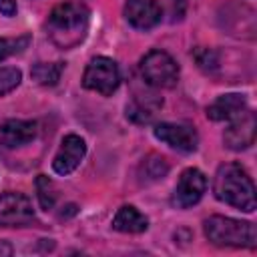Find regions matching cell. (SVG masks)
I'll use <instances>...</instances> for the list:
<instances>
[{
	"label": "cell",
	"instance_id": "obj_1",
	"mask_svg": "<svg viewBox=\"0 0 257 257\" xmlns=\"http://www.w3.org/2000/svg\"><path fill=\"white\" fill-rule=\"evenodd\" d=\"M213 193L219 201L235 209H241L245 213L255 211V185L247 171L237 163H227L217 169Z\"/></svg>",
	"mask_w": 257,
	"mask_h": 257
},
{
	"label": "cell",
	"instance_id": "obj_2",
	"mask_svg": "<svg viewBox=\"0 0 257 257\" xmlns=\"http://www.w3.org/2000/svg\"><path fill=\"white\" fill-rule=\"evenodd\" d=\"M86 24H88V8L82 4H72V2L58 4L48 16L52 38L62 48H70L78 44L86 34Z\"/></svg>",
	"mask_w": 257,
	"mask_h": 257
},
{
	"label": "cell",
	"instance_id": "obj_3",
	"mask_svg": "<svg viewBox=\"0 0 257 257\" xmlns=\"http://www.w3.org/2000/svg\"><path fill=\"white\" fill-rule=\"evenodd\" d=\"M205 235L213 245L219 247H249L257 243L255 225L249 221H239L231 217L213 215L205 221Z\"/></svg>",
	"mask_w": 257,
	"mask_h": 257
},
{
	"label": "cell",
	"instance_id": "obj_4",
	"mask_svg": "<svg viewBox=\"0 0 257 257\" xmlns=\"http://www.w3.org/2000/svg\"><path fill=\"white\" fill-rule=\"evenodd\" d=\"M141 74L147 84L157 88H171L179 78V66L171 54L163 50H151L141 60Z\"/></svg>",
	"mask_w": 257,
	"mask_h": 257
},
{
	"label": "cell",
	"instance_id": "obj_5",
	"mask_svg": "<svg viewBox=\"0 0 257 257\" xmlns=\"http://www.w3.org/2000/svg\"><path fill=\"white\" fill-rule=\"evenodd\" d=\"M118 82H120L118 66L112 58H106V56L92 58L82 74V86L88 90L100 92L102 96L112 94L116 90Z\"/></svg>",
	"mask_w": 257,
	"mask_h": 257
},
{
	"label": "cell",
	"instance_id": "obj_6",
	"mask_svg": "<svg viewBox=\"0 0 257 257\" xmlns=\"http://www.w3.org/2000/svg\"><path fill=\"white\" fill-rule=\"evenodd\" d=\"M34 219L32 203L22 193L0 195V227H22Z\"/></svg>",
	"mask_w": 257,
	"mask_h": 257
},
{
	"label": "cell",
	"instance_id": "obj_7",
	"mask_svg": "<svg viewBox=\"0 0 257 257\" xmlns=\"http://www.w3.org/2000/svg\"><path fill=\"white\" fill-rule=\"evenodd\" d=\"M205 189H207L205 175L199 169H187L179 177V183L175 187V193H173L171 203L177 209H189L195 203H199V199L203 197Z\"/></svg>",
	"mask_w": 257,
	"mask_h": 257
},
{
	"label": "cell",
	"instance_id": "obj_8",
	"mask_svg": "<svg viewBox=\"0 0 257 257\" xmlns=\"http://www.w3.org/2000/svg\"><path fill=\"white\" fill-rule=\"evenodd\" d=\"M155 137L163 141L165 145L181 151V153H193L197 151L199 145V135L191 124H181V122H159L153 128Z\"/></svg>",
	"mask_w": 257,
	"mask_h": 257
},
{
	"label": "cell",
	"instance_id": "obj_9",
	"mask_svg": "<svg viewBox=\"0 0 257 257\" xmlns=\"http://www.w3.org/2000/svg\"><path fill=\"white\" fill-rule=\"evenodd\" d=\"M86 155V143L78 135H66L52 161V169L58 175H70Z\"/></svg>",
	"mask_w": 257,
	"mask_h": 257
},
{
	"label": "cell",
	"instance_id": "obj_10",
	"mask_svg": "<svg viewBox=\"0 0 257 257\" xmlns=\"http://www.w3.org/2000/svg\"><path fill=\"white\" fill-rule=\"evenodd\" d=\"M223 141L231 151H243L251 147L255 141V114L251 110H243L237 118H233L223 135Z\"/></svg>",
	"mask_w": 257,
	"mask_h": 257
},
{
	"label": "cell",
	"instance_id": "obj_11",
	"mask_svg": "<svg viewBox=\"0 0 257 257\" xmlns=\"http://www.w3.org/2000/svg\"><path fill=\"white\" fill-rule=\"evenodd\" d=\"M124 16L135 28L149 30L161 22V6L157 0H126Z\"/></svg>",
	"mask_w": 257,
	"mask_h": 257
},
{
	"label": "cell",
	"instance_id": "obj_12",
	"mask_svg": "<svg viewBox=\"0 0 257 257\" xmlns=\"http://www.w3.org/2000/svg\"><path fill=\"white\" fill-rule=\"evenodd\" d=\"M36 133H38V124L34 120H20V118L6 120L2 124V128H0L2 143L6 147H10V149L28 145L30 141H34Z\"/></svg>",
	"mask_w": 257,
	"mask_h": 257
},
{
	"label": "cell",
	"instance_id": "obj_13",
	"mask_svg": "<svg viewBox=\"0 0 257 257\" xmlns=\"http://www.w3.org/2000/svg\"><path fill=\"white\" fill-rule=\"evenodd\" d=\"M243 110H247L245 96L237 92H229V94L219 96L213 104L207 106V116L211 120H233Z\"/></svg>",
	"mask_w": 257,
	"mask_h": 257
},
{
	"label": "cell",
	"instance_id": "obj_14",
	"mask_svg": "<svg viewBox=\"0 0 257 257\" xmlns=\"http://www.w3.org/2000/svg\"><path fill=\"white\" fill-rule=\"evenodd\" d=\"M147 227H149L147 217L139 213V209H135L133 205H122L112 219V229L120 233H143L147 231Z\"/></svg>",
	"mask_w": 257,
	"mask_h": 257
},
{
	"label": "cell",
	"instance_id": "obj_15",
	"mask_svg": "<svg viewBox=\"0 0 257 257\" xmlns=\"http://www.w3.org/2000/svg\"><path fill=\"white\" fill-rule=\"evenodd\" d=\"M163 106V100L147 94V96H135V100L126 106V116L135 122H151L155 112Z\"/></svg>",
	"mask_w": 257,
	"mask_h": 257
},
{
	"label": "cell",
	"instance_id": "obj_16",
	"mask_svg": "<svg viewBox=\"0 0 257 257\" xmlns=\"http://www.w3.org/2000/svg\"><path fill=\"white\" fill-rule=\"evenodd\" d=\"M62 68H64L62 62H38V64L32 66L30 76L42 86H52L60 80Z\"/></svg>",
	"mask_w": 257,
	"mask_h": 257
},
{
	"label": "cell",
	"instance_id": "obj_17",
	"mask_svg": "<svg viewBox=\"0 0 257 257\" xmlns=\"http://www.w3.org/2000/svg\"><path fill=\"white\" fill-rule=\"evenodd\" d=\"M169 173V163L159 155H149L141 165V175L145 181H159Z\"/></svg>",
	"mask_w": 257,
	"mask_h": 257
},
{
	"label": "cell",
	"instance_id": "obj_18",
	"mask_svg": "<svg viewBox=\"0 0 257 257\" xmlns=\"http://www.w3.org/2000/svg\"><path fill=\"white\" fill-rule=\"evenodd\" d=\"M36 193H38V203L44 211L52 209L56 203V189L52 185V181L46 175H38L36 177Z\"/></svg>",
	"mask_w": 257,
	"mask_h": 257
},
{
	"label": "cell",
	"instance_id": "obj_19",
	"mask_svg": "<svg viewBox=\"0 0 257 257\" xmlns=\"http://www.w3.org/2000/svg\"><path fill=\"white\" fill-rule=\"evenodd\" d=\"M30 42V36L24 34V36H18V38H0V60L16 54V52H22Z\"/></svg>",
	"mask_w": 257,
	"mask_h": 257
},
{
	"label": "cell",
	"instance_id": "obj_20",
	"mask_svg": "<svg viewBox=\"0 0 257 257\" xmlns=\"http://www.w3.org/2000/svg\"><path fill=\"white\" fill-rule=\"evenodd\" d=\"M22 80V72L18 68H12V66H6V68H0V96L12 92Z\"/></svg>",
	"mask_w": 257,
	"mask_h": 257
},
{
	"label": "cell",
	"instance_id": "obj_21",
	"mask_svg": "<svg viewBox=\"0 0 257 257\" xmlns=\"http://www.w3.org/2000/svg\"><path fill=\"white\" fill-rule=\"evenodd\" d=\"M195 58H197L199 66H201V68H205V70H209V68H215V66H217L215 54H213V52H209V50H203V48L195 50Z\"/></svg>",
	"mask_w": 257,
	"mask_h": 257
},
{
	"label": "cell",
	"instance_id": "obj_22",
	"mask_svg": "<svg viewBox=\"0 0 257 257\" xmlns=\"http://www.w3.org/2000/svg\"><path fill=\"white\" fill-rule=\"evenodd\" d=\"M0 12L4 16H14L16 14V2L14 0H0Z\"/></svg>",
	"mask_w": 257,
	"mask_h": 257
},
{
	"label": "cell",
	"instance_id": "obj_23",
	"mask_svg": "<svg viewBox=\"0 0 257 257\" xmlns=\"http://www.w3.org/2000/svg\"><path fill=\"white\" fill-rule=\"evenodd\" d=\"M12 255V245L6 241H0V257H10Z\"/></svg>",
	"mask_w": 257,
	"mask_h": 257
}]
</instances>
